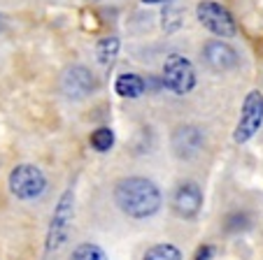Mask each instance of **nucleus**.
I'll list each match as a JSON object with an SVG mask.
<instances>
[{"label": "nucleus", "mask_w": 263, "mask_h": 260, "mask_svg": "<svg viewBox=\"0 0 263 260\" xmlns=\"http://www.w3.org/2000/svg\"><path fill=\"white\" fill-rule=\"evenodd\" d=\"M115 202L130 218H149L161 209V191L152 179L128 177L115 186Z\"/></svg>", "instance_id": "1"}, {"label": "nucleus", "mask_w": 263, "mask_h": 260, "mask_svg": "<svg viewBox=\"0 0 263 260\" xmlns=\"http://www.w3.org/2000/svg\"><path fill=\"white\" fill-rule=\"evenodd\" d=\"M161 84L175 95L191 93L194 86H196L194 63L182 54H170L163 63V77H161Z\"/></svg>", "instance_id": "2"}, {"label": "nucleus", "mask_w": 263, "mask_h": 260, "mask_svg": "<svg viewBox=\"0 0 263 260\" xmlns=\"http://www.w3.org/2000/svg\"><path fill=\"white\" fill-rule=\"evenodd\" d=\"M47 188V177L45 172L37 165H16L10 172V191L14 193L19 200H37Z\"/></svg>", "instance_id": "3"}, {"label": "nucleus", "mask_w": 263, "mask_h": 260, "mask_svg": "<svg viewBox=\"0 0 263 260\" xmlns=\"http://www.w3.org/2000/svg\"><path fill=\"white\" fill-rule=\"evenodd\" d=\"M72 205H74L72 191H65L61 195L54 216H51V226H49V232H47V253H56L68 242L70 223H72V214H74Z\"/></svg>", "instance_id": "4"}, {"label": "nucleus", "mask_w": 263, "mask_h": 260, "mask_svg": "<svg viewBox=\"0 0 263 260\" xmlns=\"http://www.w3.org/2000/svg\"><path fill=\"white\" fill-rule=\"evenodd\" d=\"M261 123H263V93L261 91H249L242 103L240 121L233 130V142H238V144L249 142L258 133Z\"/></svg>", "instance_id": "5"}, {"label": "nucleus", "mask_w": 263, "mask_h": 260, "mask_svg": "<svg viewBox=\"0 0 263 260\" xmlns=\"http://www.w3.org/2000/svg\"><path fill=\"white\" fill-rule=\"evenodd\" d=\"M196 16L198 21L210 30L212 35H219V37H233L238 33V26H235V19L229 10L214 0H203L196 7Z\"/></svg>", "instance_id": "6"}, {"label": "nucleus", "mask_w": 263, "mask_h": 260, "mask_svg": "<svg viewBox=\"0 0 263 260\" xmlns=\"http://www.w3.org/2000/svg\"><path fill=\"white\" fill-rule=\"evenodd\" d=\"M61 89H63L65 98L84 100L86 95L93 93L96 79H93V74H91L89 68H84V65H72V68L65 70L63 79H61Z\"/></svg>", "instance_id": "7"}, {"label": "nucleus", "mask_w": 263, "mask_h": 260, "mask_svg": "<svg viewBox=\"0 0 263 260\" xmlns=\"http://www.w3.org/2000/svg\"><path fill=\"white\" fill-rule=\"evenodd\" d=\"M203 207V191L196 182H184L173 193V211L179 218H194Z\"/></svg>", "instance_id": "8"}, {"label": "nucleus", "mask_w": 263, "mask_h": 260, "mask_svg": "<svg viewBox=\"0 0 263 260\" xmlns=\"http://www.w3.org/2000/svg\"><path fill=\"white\" fill-rule=\"evenodd\" d=\"M205 63L214 70V72H229L238 65V51L229 45V42H221V39H212L208 42L203 49Z\"/></svg>", "instance_id": "9"}, {"label": "nucleus", "mask_w": 263, "mask_h": 260, "mask_svg": "<svg viewBox=\"0 0 263 260\" xmlns=\"http://www.w3.org/2000/svg\"><path fill=\"white\" fill-rule=\"evenodd\" d=\"M203 147V133L196 126H182L173 133V151L177 158H194Z\"/></svg>", "instance_id": "10"}, {"label": "nucleus", "mask_w": 263, "mask_h": 260, "mask_svg": "<svg viewBox=\"0 0 263 260\" xmlns=\"http://www.w3.org/2000/svg\"><path fill=\"white\" fill-rule=\"evenodd\" d=\"M144 89H147V84H144V79L140 77V74L135 72H126V74H119L115 82V91L121 95V98H140V95L144 93Z\"/></svg>", "instance_id": "11"}, {"label": "nucleus", "mask_w": 263, "mask_h": 260, "mask_svg": "<svg viewBox=\"0 0 263 260\" xmlns=\"http://www.w3.org/2000/svg\"><path fill=\"white\" fill-rule=\"evenodd\" d=\"M117 54H119V37H105L96 47V56H98L100 65H112Z\"/></svg>", "instance_id": "12"}, {"label": "nucleus", "mask_w": 263, "mask_h": 260, "mask_svg": "<svg viewBox=\"0 0 263 260\" xmlns=\"http://www.w3.org/2000/svg\"><path fill=\"white\" fill-rule=\"evenodd\" d=\"M142 260H182V251H179L175 244L163 242V244L152 246V249L144 253Z\"/></svg>", "instance_id": "13"}, {"label": "nucleus", "mask_w": 263, "mask_h": 260, "mask_svg": "<svg viewBox=\"0 0 263 260\" xmlns=\"http://www.w3.org/2000/svg\"><path fill=\"white\" fill-rule=\"evenodd\" d=\"M91 147L98 153L109 151V149L115 147V133H112L109 128H98V130H93V133H91Z\"/></svg>", "instance_id": "14"}, {"label": "nucleus", "mask_w": 263, "mask_h": 260, "mask_svg": "<svg viewBox=\"0 0 263 260\" xmlns=\"http://www.w3.org/2000/svg\"><path fill=\"white\" fill-rule=\"evenodd\" d=\"M70 260H107V255H105V251L100 246L86 242V244H80L72 251V258Z\"/></svg>", "instance_id": "15"}, {"label": "nucleus", "mask_w": 263, "mask_h": 260, "mask_svg": "<svg viewBox=\"0 0 263 260\" xmlns=\"http://www.w3.org/2000/svg\"><path fill=\"white\" fill-rule=\"evenodd\" d=\"M161 21H163V30L165 33H175V30L182 26V10L173 5H165L163 14H161Z\"/></svg>", "instance_id": "16"}, {"label": "nucleus", "mask_w": 263, "mask_h": 260, "mask_svg": "<svg viewBox=\"0 0 263 260\" xmlns=\"http://www.w3.org/2000/svg\"><path fill=\"white\" fill-rule=\"evenodd\" d=\"M242 228H247V216H245V214H233V216H229L226 230L233 232V230H242Z\"/></svg>", "instance_id": "17"}, {"label": "nucleus", "mask_w": 263, "mask_h": 260, "mask_svg": "<svg viewBox=\"0 0 263 260\" xmlns=\"http://www.w3.org/2000/svg\"><path fill=\"white\" fill-rule=\"evenodd\" d=\"M214 253V246H203V249H198V253H196V260H210Z\"/></svg>", "instance_id": "18"}, {"label": "nucleus", "mask_w": 263, "mask_h": 260, "mask_svg": "<svg viewBox=\"0 0 263 260\" xmlns=\"http://www.w3.org/2000/svg\"><path fill=\"white\" fill-rule=\"evenodd\" d=\"M144 5H161V3H165V5H168V3H173V0H142Z\"/></svg>", "instance_id": "19"}, {"label": "nucleus", "mask_w": 263, "mask_h": 260, "mask_svg": "<svg viewBox=\"0 0 263 260\" xmlns=\"http://www.w3.org/2000/svg\"><path fill=\"white\" fill-rule=\"evenodd\" d=\"M0 21H3V16H0Z\"/></svg>", "instance_id": "20"}]
</instances>
